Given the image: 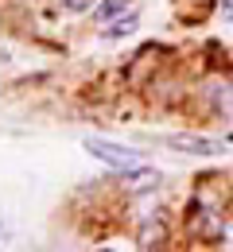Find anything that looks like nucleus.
<instances>
[{
    "mask_svg": "<svg viewBox=\"0 0 233 252\" xmlns=\"http://www.w3.org/2000/svg\"><path fill=\"white\" fill-rule=\"evenodd\" d=\"M140 28V16L136 12H121V16H113L105 28H101V39H125V35H133Z\"/></svg>",
    "mask_w": 233,
    "mask_h": 252,
    "instance_id": "7ed1b4c3",
    "label": "nucleus"
},
{
    "mask_svg": "<svg viewBox=\"0 0 233 252\" xmlns=\"http://www.w3.org/2000/svg\"><path fill=\"white\" fill-rule=\"evenodd\" d=\"M86 152L94 159H101L105 167H113V171H121L125 179H133V175H148V163L140 152L133 148H125V144H113V140H101V136H90L86 140Z\"/></svg>",
    "mask_w": 233,
    "mask_h": 252,
    "instance_id": "f257e3e1",
    "label": "nucleus"
},
{
    "mask_svg": "<svg viewBox=\"0 0 233 252\" xmlns=\"http://www.w3.org/2000/svg\"><path fill=\"white\" fill-rule=\"evenodd\" d=\"M226 241H233V221H230V229H226Z\"/></svg>",
    "mask_w": 233,
    "mask_h": 252,
    "instance_id": "6e6552de",
    "label": "nucleus"
},
{
    "mask_svg": "<svg viewBox=\"0 0 233 252\" xmlns=\"http://www.w3.org/2000/svg\"><path fill=\"white\" fill-rule=\"evenodd\" d=\"M63 8L67 12H86V8H94V0H63Z\"/></svg>",
    "mask_w": 233,
    "mask_h": 252,
    "instance_id": "0eeeda50",
    "label": "nucleus"
},
{
    "mask_svg": "<svg viewBox=\"0 0 233 252\" xmlns=\"http://www.w3.org/2000/svg\"><path fill=\"white\" fill-rule=\"evenodd\" d=\"M164 144L175 152H187V156H226L230 152V140H210V136H195V132L164 136Z\"/></svg>",
    "mask_w": 233,
    "mask_h": 252,
    "instance_id": "f03ea898",
    "label": "nucleus"
},
{
    "mask_svg": "<svg viewBox=\"0 0 233 252\" xmlns=\"http://www.w3.org/2000/svg\"><path fill=\"white\" fill-rule=\"evenodd\" d=\"M164 241V221H144L140 229V249H156Z\"/></svg>",
    "mask_w": 233,
    "mask_h": 252,
    "instance_id": "39448f33",
    "label": "nucleus"
},
{
    "mask_svg": "<svg viewBox=\"0 0 233 252\" xmlns=\"http://www.w3.org/2000/svg\"><path fill=\"white\" fill-rule=\"evenodd\" d=\"M125 4H133V0H98V4H94V20H98V24H109L113 16L125 12Z\"/></svg>",
    "mask_w": 233,
    "mask_h": 252,
    "instance_id": "20e7f679",
    "label": "nucleus"
},
{
    "mask_svg": "<svg viewBox=\"0 0 233 252\" xmlns=\"http://www.w3.org/2000/svg\"><path fill=\"white\" fill-rule=\"evenodd\" d=\"M218 20H222V24H233V0H218Z\"/></svg>",
    "mask_w": 233,
    "mask_h": 252,
    "instance_id": "423d86ee",
    "label": "nucleus"
}]
</instances>
